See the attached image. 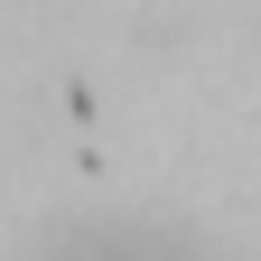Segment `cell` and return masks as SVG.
I'll list each match as a JSON object with an SVG mask.
<instances>
[{
    "label": "cell",
    "instance_id": "6da1fadb",
    "mask_svg": "<svg viewBox=\"0 0 261 261\" xmlns=\"http://www.w3.org/2000/svg\"><path fill=\"white\" fill-rule=\"evenodd\" d=\"M47 261H205V252L159 243V233H75V243H56Z\"/></svg>",
    "mask_w": 261,
    "mask_h": 261
}]
</instances>
